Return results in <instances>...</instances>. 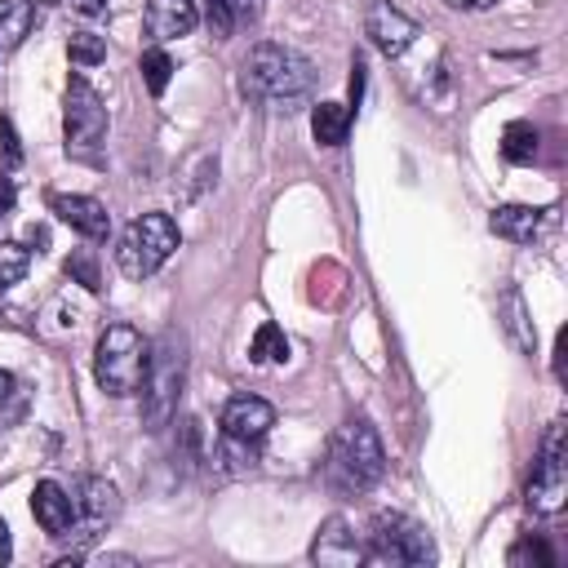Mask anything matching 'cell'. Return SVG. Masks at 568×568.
I'll use <instances>...</instances> for the list:
<instances>
[{
    "label": "cell",
    "instance_id": "obj_3",
    "mask_svg": "<svg viewBox=\"0 0 568 568\" xmlns=\"http://www.w3.org/2000/svg\"><path fill=\"white\" fill-rule=\"evenodd\" d=\"M382 470H386V453H382L377 430L364 417L342 422L333 430V439H328V475H333V484L364 493V488H373L382 479Z\"/></svg>",
    "mask_w": 568,
    "mask_h": 568
},
{
    "label": "cell",
    "instance_id": "obj_9",
    "mask_svg": "<svg viewBox=\"0 0 568 568\" xmlns=\"http://www.w3.org/2000/svg\"><path fill=\"white\" fill-rule=\"evenodd\" d=\"M364 31H368V40L386 53V58H399L413 40H417V22L399 9V4H390V0H377L373 9H368V18H364Z\"/></svg>",
    "mask_w": 568,
    "mask_h": 568
},
{
    "label": "cell",
    "instance_id": "obj_23",
    "mask_svg": "<svg viewBox=\"0 0 568 568\" xmlns=\"http://www.w3.org/2000/svg\"><path fill=\"white\" fill-rule=\"evenodd\" d=\"M67 53H71L75 67H98V62L106 58V40H102L98 31H75V36L67 40Z\"/></svg>",
    "mask_w": 568,
    "mask_h": 568
},
{
    "label": "cell",
    "instance_id": "obj_10",
    "mask_svg": "<svg viewBox=\"0 0 568 568\" xmlns=\"http://www.w3.org/2000/svg\"><path fill=\"white\" fill-rule=\"evenodd\" d=\"M71 501H75V519L84 524V537H93L98 528H106L115 519V510H120V493L102 475H84L75 484V497Z\"/></svg>",
    "mask_w": 568,
    "mask_h": 568
},
{
    "label": "cell",
    "instance_id": "obj_27",
    "mask_svg": "<svg viewBox=\"0 0 568 568\" xmlns=\"http://www.w3.org/2000/svg\"><path fill=\"white\" fill-rule=\"evenodd\" d=\"M67 275H71V280H80L89 293L102 284V280H98V262H93L89 253H71V257H67Z\"/></svg>",
    "mask_w": 568,
    "mask_h": 568
},
{
    "label": "cell",
    "instance_id": "obj_11",
    "mask_svg": "<svg viewBox=\"0 0 568 568\" xmlns=\"http://www.w3.org/2000/svg\"><path fill=\"white\" fill-rule=\"evenodd\" d=\"M271 426H275V408L266 399H257V395H235L222 408V435H231V439L257 444Z\"/></svg>",
    "mask_w": 568,
    "mask_h": 568
},
{
    "label": "cell",
    "instance_id": "obj_2",
    "mask_svg": "<svg viewBox=\"0 0 568 568\" xmlns=\"http://www.w3.org/2000/svg\"><path fill=\"white\" fill-rule=\"evenodd\" d=\"M151 373V342L133 324H106L93 346V377L106 395H138Z\"/></svg>",
    "mask_w": 568,
    "mask_h": 568
},
{
    "label": "cell",
    "instance_id": "obj_29",
    "mask_svg": "<svg viewBox=\"0 0 568 568\" xmlns=\"http://www.w3.org/2000/svg\"><path fill=\"white\" fill-rule=\"evenodd\" d=\"M359 93H364V62L355 58V67H351V102H359Z\"/></svg>",
    "mask_w": 568,
    "mask_h": 568
},
{
    "label": "cell",
    "instance_id": "obj_7",
    "mask_svg": "<svg viewBox=\"0 0 568 568\" xmlns=\"http://www.w3.org/2000/svg\"><path fill=\"white\" fill-rule=\"evenodd\" d=\"M568 497V457H564V426L555 422L541 439V457H537V470L528 479V506L537 515H555Z\"/></svg>",
    "mask_w": 568,
    "mask_h": 568
},
{
    "label": "cell",
    "instance_id": "obj_1",
    "mask_svg": "<svg viewBox=\"0 0 568 568\" xmlns=\"http://www.w3.org/2000/svg\"><path fill=\"white\" fill-rule=\"evenodd\" d=\"M311 80H315L311 62L284 44H253V53L244 58V71H240L244 93L271 111H297L311 98Z\"/></svg>",
    "mask_w": 568,
    "mask_h": 568
},
{
    "label": "cell",
    "instance_id": "obj_6",
    "mask_svg": "<svg viewBox=\"0 0 568 568\" xmlns=\"http://www.w3.org/2000/svg\"><path fill=\"white\" fill-rule=\"evenodd\" d=\"M102 138H106V106H102L98 89L84 75H75L67 89V155L98 160Z\"/></svg>",
    "mask_w": 568,
    "mask_h": 568
},
{
    "label": "cell",
    "instance_id": "obj_30",
    "mask_svg": "<svg viewBox=\"0 0 568 568\" xmlns=\"http://www.w3.org/2000/svg\"><path fill=\"white\" fill-rule=\"evenodd\" d=\"M13 200H18V191H13V182L9 178H0V217L13 209Z\"/></svg>",
    "mask_w": 568,
    "mask_h": 568
},
{
    "label": "cell",
    "instance_id": "obj_15",
    "mask_svg": "<svg viewBox=\"0 0 568 568\" xmlns=\"http://www.w3.org/2000/svg\"><path fill=\"white\" fill-rule=\"evenodd\" d=\"M195 22H200L195 0H151V4H146V31H151L155 40L191 36Z\"/></svg>",
    "mask_w": 568,
    "mask_h": 568
},
{
    "label": "cell",
    "instance_id": "obj_34",
    "mask_svg": "<svg viewBox=\"0 0 568 568\" xmlns=\"http://www.w3.org/2000/svg\"><path fill=\"white\" fill-rule=\"evenodd\" d=\"M9 390H13V377H9V373H4V368H0V404H4V399H9Z\"/></svg>",
    "mask_w": 568,
    "mask_h": 568
},
{
    "label": "cell",
    "instance_id": "obj_25",
    "mask_svg": "<svg viewBox=\"0 0 568 568\" xmlns=\"http://www.w3.org/2000/svg\"><path fill=\"white\" fill-rule=\"evenodd\" d=\"M27 266H31V248L4 240V244H0V288H4V284H18V280L27 275Z\"/></svg>",
    "mask_w": 568,
    "mask_h": 568
},
{
    "label": "cell",
    "instance_id": "obj_26",
    "mask_svg": "<svg viewBox=\"0 0 568 568\" xmlns=\"http://www.w3.org/2000/svg\"><path fill=\"white\" fill-rule=\"evenodd\" d=\"M506 564H510V568H524V564H537V568H550V564H555V555H550V546H546L541 537H524L519 546H510V555H506Z\"/></svg>",
    "mask_w": 568,
    "mask_h": 568
},
{
    "label": "cell",
    "instance_id": "obj_21",
    "mask_svg": "<svg viewBox=\"0 0 568 568\" xmlns=\"http://www.w3.org/2000/svg\"><path fill=\"white\" fill-rule=\"evenodd\" d=\"M501 315H506V333L515 337V346H519V351H532V346H537V333H532V324H528V311H524L519 288H506V293H501Z\"/></svg>",
    "mask_w": 568,
    "mask_h": 568
},
{
    "label": "cell",
    "instance_id": "obj_20",
    "mask_svg": "<svg viewBox=\"0 0 568 568\" xmlns=\"http://www.w3.org/2000/svg\"><path fill=\"white\" fill-rule=\"evenodd\" d=\"M501 155L510 164H532V155H537V129L528 120H510L501 129Z\"/></svg>",
    "mask_w": 568,
    "mask_h": 568
},
{
    "label": "cell",
    "instance_id": "obj_4",
    "mask_svg": "<svg viewBox=\"0 0 568 568\" xmlns=\"http://www.w3.org/2000/svg\"><path fill=\"white\" fill-rule=\"evenodd\" d=\"M178 248V222L169 213H142L138 222H129V231L120 235L115 262L129 280H146L155 275Z\"/></svg>",
    "mask_w": 568,
    "mask_h": 568
},
{
    "label": "cell",
    "instance_id": "obj_5",
    "mask_svg": "<svg viewBox=\"0 0 568 568\" xmlns=\"http://www.w3.org/2000/svg\"><path fill=\"white\" fill-rule=\"evenodd\" d=\"M364 559H373V564H435V541H430V532L417 519L382 510L373 519Z\"/></svg>",
    "mask_w": 568,
    "mask_h": 568
},
{
    "label": "cell",
    "instance_id": "obj_19",
    "mask_svg": "<svg viewBox=\"0 0 568 568\" xmlns=\"http://www.w3.org/2000/svg\"><path fill=\"white\" fill-rule=\"evenodd\" d=\"M204 13L217 36H231L235 27H244L257 13V0H204Z\"/></svg>",
    "mask_w": 568,
    "mask_h": 568
},
{
    "label": "cell",
    "instance_id": "obj_18",
    "mask_svg": "<svg viewBox=\"0 0 568 568\" xmlns=\"http://www.w3.org/2000/svg\"><path fill=\"white\" fill-rule=\"evenodd\" d=\"M36 22V0H0V49H18Z\"/></svg>",
    "mask_w": 568,
    "mask_h": 568
},
{
    "label": "cell",
    "instance_id": "obj_24",
    "mask_svg": "<svg viewBox=\"0 0 568 568\" xmlns=\"http://www.w3.org/2000/svg\"><path fill=\"white\" fill-rule=\"evenodd\" d=\"M169 75H173V58H169L164 49H146V53H142V80H146V89H151L155 98L169 89Z\"/></svg>",
    "mask_w": 568,
    "mask_h": 568
},
{
    "label": "cell",
    "instance_id": "obj_16",
    "mask_svg": "<svg viewBox=\"0 0 568 568\" xmlns=\"http://www.w3.org/2000/svg\"><path fill=\"white\" fill-rule=\"evenodd\" d=\"M488 226H493V235H501L510 244H528L541 231V209H532V204H501V209H493Z\"/></svg>",
    "mask_w": 568,
    "mask_h": 568
},
{
    "label": "cell",
    "instance_id": "obj_17",
    "mask_svg": "<svg viewBox=\"0 0 568 568\" xmlns=\"http://www.w3.org/2000/svg\"><path fill=\"white\" fill-rule=\"evenodd\" d=\"M311 133H315L320 146H342L346 133H351V106H342V102H320V106L311 111Z\"/></svg>",
    "mask_w": 568,
    "mask_h": 568
},
{
    "label": "cell",
    "instance_id": "obj_28",
    "mask_svg": "<svg viewBox=\"0 0 568 568\" xmlns=\"http://www.w3.org/2000/svg\"><path fill=\"white\" fill-rule=\"evenodd\" d=\"M0 151H4V164H9V169L22 164V146H18V133H13L9 120H0Z\"/></svg>",
    "mask_w": 568,
    "mask_h": 568
},
{
    "label": "cell",
    "instance_id": "obj_12",
    "mask_svg": "<svg viewBox=\"0 0 568 568\" xmlns=\"http://www.w3.org/2000/svg\"><path fill=\"white\" fill-rule=\"evenodd\" d=\"M311 559L315 564H328V568H355L364 559V546L355 541L351 524L342 515H333V519H324V528H320V537L311 546Z\"/></svg>",
    "mask_w": 568,
    "mask_h": 568
},
{
    "label": "cell",
    "instance_id": "obj_13",
    "mask_svg": "<svg viewBox=\"0 0 568 568\" xmlns=\"http://www.w3.org/2000/svg\"><path fill=\"white\" fill-rule=\"evenodd\" d=\"M31 515H36V524H40L49 537H67V528L75 524V501H71V493H67L62 484L40 479L36 493H31Z\"/></svg>",
    "mask_w": 568,
    "mask_h": 568
},
{
    "label": "cell",
    "instance_id": "obj_8",
    "mask_svg": "<svg viewBox=\"0 0 568 568\" xmlns=\"http://www.w3.org/2000/svg\"><path fill=\"white\" fill-rule=\"evenodd\" d=\"M178 386H182V351H173V337H164V346L151 355V373H146V408H142V422L146 430H160L173 408H178Z\"/></svg>",
    "mask_w": 568,
    "mask_h": 568
},
{
    "label": "cell",
    "instance_id": "obj_35",
    "mask_svg": "<svg viewBox=\"0 0 568 568\" xmlns=\"http://www.w3.org/2000/svg\"><path fill=\"white\" fill-rule=\"evenodd\" d=\"M44 4H58V0H44Z\"/></svg>",
    "mask_w": 568,
    "mask_h": 568
},
{
    "label": "cell",
    "instance_id": "obj_33",
    "mask_svg": "<svg viewBox=\"0 0 568 568\" xmlns=\"http://www.w3.org/2000/svg\"><path fill=\"white\" fill-rule=\"evenodd\" d=\"M444 4H453V9H488L497 0H444Z\"/></svg>",
    "mask_w": 568,
    "mask_h": 568
},
{
    "label": "cell",
    "instance_id": "obj_14",
    "mask_svg": "<svg viewBox=\"0 0 568 568\" xmlns=\"http://www.w3.org/2000/svg\"><path fill=\"white\" fill-rule=\"evenodd\" d=\"M49 204H53V213H58L71 231H80L84 240H106L111 213L102 209V200H93V195H53Z\"/></svg>",
    "mask_w": 568,
    "mask_h": 568
},
{
    "label": "cell",
    "instance_id": "obj_32",
    "mask_svg": "<svg viewBox=\"0 0 568 568\" xmlns=\"http://www.w3.org/2000/svg\"><path fill=\"white\" fill-rule=\"evenodd\" d=\"M9 555H13V546H9V528H4V519H0V564H9Z\"/></svg>",
    "mask_w": 568,
    "mask_h": 568
},
{
    "label": "cell",
    "instance_id": "obj_31",
    "mask_svg": "<svg viewBox=\"0 0 568 568\" xmlns=\"http://www.w3.org/2000/svg\"><path fill=\"white\" fill-rule=\"evenodd\" d=\"M71 4H75V9L84 13V18H98V13L106 9V0H71Z\"/></svg>",
    "mask_w": 568,
    "mask_h": 568
},
{
    "label": "cell",
    "instance_id": "obj_22",
    "mask_svg": "<svg viewBox=\"0 0 568 568\" xmlns=\"http://www.w3.org/2000/svg\"><path fill=\"white\" fill-rule=\"evenodd\" d=\"M284 355H288L284 328H280V324H262V328L253 333V342H248V359H253V364H280Z\"/></svg>",
    "mask_w": 568,
    "mask_h": 568
}]
</instances>
